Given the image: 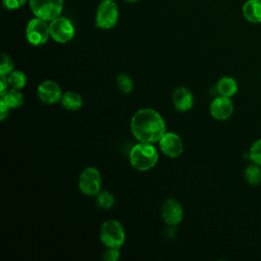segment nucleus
<instances>
[{"instance_id": "obj_1", "label": "nucleus", "mask_w": 261, "mask_h": 261, "mask_svg": "<svg viewBox=\"0 0 261 261\" xmlns=\"http://www.w3.org/2000/svg\"><path fill=\"white\" fill-rule=\"evenodd\" d=\"M130 133L138 142L158 143L166 133V124L159 112L152 108L138 110L130 119Z\"/></svg>"}, {"instance_id": "obj_2", "label": "nucleus", "mask_w": 261, "mask_h": 261, "mask_svg": "<svg viewBox=\"0 0 261 261\" xmlns=\"http://www.w3.org/2000/svg\"><path fill=\"white\" fill-rule=\"evenodd\" d=\"M158 152L152 143L139 142L129 151L130 165L139 171H148L158 162Z\"/></svg>"}, {"instance_id": "obj_3", "label": "nucleus", "mask_w": 261, "mask_h": 261, "mask_svg": "<svg viewBox=\"0 0 261 261\" xmlns=\"http://www.w3.org/2000/svg\"><path fill=\"white\" fill-rule=\"evenodd\" d=\"M100 240L106 248L120 249L125 241L123 225L115 219L104 221L100 227Z\"/></svg>"}, {"instance_id": "obj_4", "label": "nucleus", "mask_w": 261, "mask_h": 261, "mask_svg": "<svg viewBox=\"0 0 261 261\" xmlns=\"http://www.w3.org/2000/svg\"><path fill=\"white\" fill-rule=\"evenodd\" d=\"M32 12L36 17L51 21L60 16L63 0H29Z\"/></svg>"}, {"instance_id": "obj_5", "label": "nucleus", "mask_w": 261, "mask_h": 261, "mask_svg": "<svg viewBox=\"0 0 261 261\" xmlns=\"http://www.w3.org/2000/svg\"><path fill=\"white\" fill-rule=\"evenodd\" d=\"M118 7L113 0H103L96 11V27L109 30L116 25L118 20Z\"/></svg>"}, {"instance_id": "obj_6", "label": "nucleus", "mask_w": 261, "mask_h": 261, "mask_svg": "<svg viewBox=\"0 0 261 261\" xmlns=\"http://www.w3.org/2000/svg\"><path fill=\"white\" fill-rule=\"evenodd\" d=\"M25 37L33 46L44 45L50 37V29L47 20L39 17L31 19L25 28Z\"/></svg>"}, {"instance_id": "obj_7", "label": "nucleus", "mask_w": 261, "mask_h": 261, "mask_svg": "<svg viewBox=\"0 0 261 261\" xmlns=\"http://www.w3.org/2000/svg\"><path fill=\"white\" fill-rule=\"evenodd\" d=\"M102 186V178L99 170L95 167L85 168L79 177V189L87 196H96Z\"/></svg>"}, {"instance_id": "obj_8", "label": "nucleus", "mask_w": 261, "mask_h": 261, "mask_svg": "<svg viewBox=\"0 0 261 261\" xmlns=\"http://www.w3.org/2000/svg\"><path fill=\"white\" fill-rule=\"evenodd\" d=\"M50 37L57 43H67L74 37V27L72 22L63 16H58L50 21Z\"/></svg>"}, {"instance_id": "obj_9", "label": "nucleus", "mask_w": 261, "mask_h": 261, "mask_svg": "<svg viewBox=\"0 0 261 261\" xmlns=\"http://www.w3.org/2000/svg\"><path fill=\"white\" fill-rule=\"evenodd\" d=\"M162 153L169 158H177L184 152V143L175 133L166 132L158 142Z\"/></svg>"}, {"instance_id": "obj_10", "label": "nucleus", "mask_w": 261, "mask_h": 261, "mask_svg": "<svg viewBox=\"0 0 261 261\" xmlns=\"http://www.w3.org/2000/svg\"><path fill=\"white\" fill-rule=\"evenodd\" d=\"M161 216L164 222L170 226L179 224L184 218V209L181 204L175 199H167L161 207Z\"/></svg>"}, {"instance_id": "obj_11", "label": "nucleus", "mask_w": 261, "mask_h": 261, "mask_svg": "<svg viewBox=\"0 0 261 261\" xmlns=\"http://www.w3.org/2000/svg\"><path fill=\"white\" fill-rule=\"evenodd\" d=\"M38 98L45 104H55L61 100L62 92L60 86L51 80L43 81L37 88Z\"/></svg>"}, {"instance_id": "obj_12", "label": "nucleus", "mask_w": 261, "mask_h": 261, "mask_svg": "<svg viewBox=\"0 0 261 261\" xmlns=\"http://www.w3.org/2000/svg\"><path fill=\"white\" fill-rule=\"evenodd\" d=\"M209 111L213 118L217 120H226L233 113V103L229 97L219 95L211 101Z\"/></svg>"}, {"instance_id": "obj_13", "label": "nucleus", "mask_w": 261, "mask_h": 261, "mask_svg": "<svg viewBox=\"0 0 261 261\" xmlns=\"http://www.w3.org/2000/svg\"><path fill=\"white\" fill-rule=\"evenodd\" d=\"M172 102L176 110L185 112L190 110L195 102L193 93L186 87H177L172 93Z\"/></svg>"}, {"instance_id": "obj_14", "label": "nucleus", "mask_w": 261, "mask_h": 261, "mask_svg": "<svg viewBox=\"0 0 261 261\" xmlns=\"http://www.w3.org/2000/svg\"><path fill=\"white\" fill-rule=\"evenodd\" d=\"M242 14L251 23H261V0H247L243 4Z\"/></svg>"}, {"instance_id": "obj_15", "label": "nucleus", "mask_w": 261, "mask_h": 261, "mask_svg": "<svg viewBox=\"0 0 261 261\" xmlns=\"http://www.w3.org/2000/svg\"><path fill=\"white\" fill-rule=\"evenodd\" d=\"M237 81L231 76H222L216 84V91L219 95L231 98L238 92Z\"/></svg>"}, {"instance_id": "obj_16", "label": "nucleus", "mask_w": 261, "mask_h": 261, "mask_svg": "<svg viewBox=\"0 0 261 261\" xmlns=\"http://www.w3.org/2000/svg\"><path fill=\"white\" fill-rule=\"evenodd\" d=\"M0 95H1V100H3L10 109L18 108L24 102V97L22 93L19 90L14 88H8L5 92H3Z\"/></svg>"}, {"instance_id": "obj_17", "label": "nucleus", "mask_w": 261, "mask_h": 261, "mask_svg": "<svg viewBox=\"0 0 261 261\" xmlns=\"http://www.w3.org/2000/svg\"><path fill=\"white\" fill-rule=\"evenodd\" d=\"M60 102H61L62 107L69 111L79 110L83 106L82 96L72 91H68V92H65L64 94H62Z\"/></svg>"}, {"instance_id": "obj_18", "label": "nucleus", "mask_w": 261, "mask_h": 261, "mask_svg": "<svg viewBox=\"0 0 261 261\" xmlns=\"http://www.w3.org/2000/svg\"><path fill=\"white\" fill-rule=\"evenodd\" d=\"M244 176L250 186H258L261 184V168L259 165L253 163L246 167Z\"/></svg>"}, {"instance_id": "obj_19", "label": "nucleus", "mask_w": 261, "mask_h": 261, "mask_svg": "<svg viewBox=\"0 0 261 261\" xmlns=\"http://www.w3.org/2000/svg\"><path fill=\"white\" fill-rule=\"evenodd\" d=\"M8 84L10 88L21 90L27 85V75L21 70H13L10 74L7 75Z\"/></svg>"}, {"instance_id": "obj_20", "label": "nucleus", "mask_w": 261, "mask_h": 261, "mask_svg": "<svg viewBox=\"0 0 261 261\" xmlns=\"http://www.w3.org/2000/svg\"><path fill=\"white\" fill-rule=\"evenodd\" d=\"M96 203L100 208L108 210L113 207L115 199L113 194L109 191H102L96 195Z\"/></svg>"}, {"instance_id": "obj_21", "label": "nucleus", "mask_w": 261, "mask_h": 261, "mask_svg": "<svg viewBox=\"0 0 261 261\" xmlns=\"http://www.w3.org/2000/svg\"><path fill=\"white\" fill-rule=\"evenodd\" d=\"M116 85L118 90L123 94H128L134 89V82L126 73H120L116 77Z\"/></svg>"}, {"instance_id": "obj_22", "label": "nucleus", "mask_w": 261, "mask_h": 261, "mask_svg": "<svg viewBox=\"0 0 261 261\" xmlns=\"http://www.w3.org/2000/svg\"><path fill=\"white\" fill-rule=\"evenodd\" d=\"M249 158L252 163L261 166V139L256 140L250 147Z\"/></svg>"}, {"instance_id": "obj_23", "label": "nucleus", "mask_w": 261, "mask_h": 261, "mask_svg": "<svg viewBox=\"0 0 261 261\" xmlns=\"http://www.w3.org/2000/svg\"><path fill=\"white\" fill-rule=\"evenodd\" d=\"M14 70V64L10 56L3 53L1 54V63H0V75L7 76Z\"/></svg>"}, {"instance_id": "obj_24", "label": "nucleus", "mask_w": 261, "mask_h": 261, "mask_svg": "<svg viewBox=\"0 0 261 261\" xmlns=\"http://www.w3.org/2000/svg\"><path fill=\"white\" fill-rule=\"evenodd\" d=\"M120 257L119 249L116 248H107L102 253V259L104 261H117Z\"/></svg>"}, {"instance_id": "obj_25", "label": "nucleus", "mask_w": 261, "mask_h": 261, "mask_svg": "<svg viewBox=\"0 0 261 261\" xmlns=\"http://www.w3.org/2000/svg\"><path fill=\"white\" fill-rule=\"evenodd\" d=\"M2 2L5 8L13 10L20 8L27 2V0H2Z\"/></svg>"}, {"instance_id": "obj_26", "label": "nucleus", "mask_w": 261, "mask_h": 261, "mask_svg": "<svg viewBox=\"0 0 261 261\" xmlns=\"http://www.w3.org/2000/svg\"><path fill=\"white\" fill-rule=\"evenodd\" d=\"M9 107L5 104L3 100L0 99V119L4 120L9 115Z\"/></svg>"}, {"instance_id": "obj_27", "label": "nucleus", "mask_w": 261, "mask_h": 261, "mask_svg": "<svg viewBox=\"0 0 261 261\" xmlns=\"http://www.w3.org/2000/svg\"><path fill=\"white\" fill-rule=\"evenodd\" d=\"M0 85H1L0 94H2L3 92H5V91L9 88V84H8L7 76H5V75H0Z\"/></svg>"}, {"instance_id": "obj_28", "label": "nucleus", "mask_w": 261, "mask_h": 261, "mask_svg": "<svg viewBox=\"0 0 261 261\" xmlns=\"http://www.w3.org/2000/svg\"><path fill=\"white\" fill-rule=\"evenodd\" d=\"M124 1H127V2H137L139 0H124Z\"/></svg>"}]
</instances>
